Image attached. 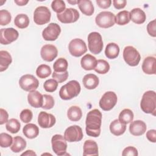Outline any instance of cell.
Returning a JSON list of instances; mask_svg holds the SVG:
<instances>
[{
    "label": "cell",
    "instance_id": "obj_1",
    "mask_svg": "<svg viewBox=\"0 0 156 156\" xmlns=\"http://www.w3.org/2000/svg\"><path fill=\"white\" fill-rule=\"evenodd\" d=\"M102 116V113L98 109H93L87 113L85 130L88 136L98 137L100 135Z\"/></svg>",
    "mask_w": 156,
    "mask_h": 156
},
{
    "label": "cell",
    "instance_id": "obj_2",
    "mask_svg": "<svg viewBox=\"0 0 156 156\" xmlns=\"http://www.w3.org/2000/svg\"><path fill=\"white\" fill-rule=\"evenodd\" d=\"M81 90L79 83L75 80H71L61 87L59 96L62 99L70 100L79 95Z\"/></svg>",
    "mask_w": 156,
    "mask_h": 156
},
{
    "label": "cell",
    "instance_id": "obj_3",
    "mask_svg": "<svg viewBox=\"0 0 156 156\" xmlns=\"http://www.w3.org/2000/svg\"><path fill=\"white\" fill-rule=\"evenodd\" d=\"M140 107L144 113L155 115L156 94L154 91H147L143 94L140 102Z\"/></svg>",
    "mask_w": 156,
    "mask_h": 156
},
{
    "label": "cell",
    "instance_id": "obj_4",
    "mask_svg": "<svg viewBox=\"0 0 156 156\" xmlns=\"http://www.w3.org/2000/svg\"><path fill=\"white\" fill-rule=\"evenodd\" d=\"M88 49L93 54H99L103 49V41L101 35L97 32H93L88 36Z\"/></svg>",
    "mask_w": 156,
    "mask_h": 156
},
{
    "label": "cell",
    "instance_id": "obj_5",
    "mask_svg": "<svg viewBox=\"0 0 156 156\" xmlns=\"http://www.w3.org/2000/svg\"><path fill=\"white\" fill-rule=\"evenodd\" d=\"M123 58L127 65L131 66H135L138 65L141 56L136 49L132 46H127L124 49Z\"/></svg>",
    "mask_w": 156,
    "mask_h": 156
},
{
    "label": "cell",
    "instance_id": "obj_6",
    "mask_svg": "<svg viewBox=\"0 0 156 156\" xmlns=\"http://www.w3.org/2000/svg\"><path fill=\"white\" fill-rule=\"evenodd\" d=\"M95 22L100 27L108 28L115 24V16L111 12L103 11L96 16Z\"/></svg>",
    "mask_w": 156,
    "mask_h": 156
},
{
    "label": "cell",
    "instance_id": "obj_7",
    "mask_svg": "<svg viewBox=\"0 0 156 156\" xmlns=\"http://www.w3.org/2000/svg\"><path fill=\"white\" fill-rule=\"evenodd\" d=\"M51 144L52 150L56 155L59 156L67 155L66 140L62 135H54L51 138Z\"/></svg>",
    "mask_w": 156,
    "mask_h": 156
},
{
    "label": "cell",
    "instance_id": "obj_8",
    "mask_svg": "<svg viewBox=\"0 0 156 156\" xmlns=\"http://www.w3.org/2000/svg\"><path fill=\"white\" fill-rule=\"evenodd\" d=\"M69 52L74 57H79L82 56L87 51V48L85 41L80 38H74L72 40L68 45Z\"/></svg>",
    "mask_w": 156,
    "mask_h": 156
},
{
    "label": "cell",
    "instance_id": "obj_9",
    "mask_svg": "<svg viewBox=\"0 0 156 156\" xmlns=\"http://www.w3.org/2000/svg\"><path fill=\"white\" fill-rule=\"evenodd\" d=\"M51 16V11L47 7L39 6L34 11V21L38 25H43L49 23Z\"/></svg>",
    "mask_w": 156,
    "mask_h": 156
},
{
    "label": "cell",
    "instance_id": "obj_10",
    "mask_svg": "<svg viewBox=\"0 0 156 156\" xmlns=\"http://www.w3.org/2000/svg\"><path fill=\"white\" fill-rule=\"evenodd\" d=\"M20 87L24 91H32L35 90L39 85L38 79L32 74H25L19 80Z\"/></svg>",
    "mask_w": 156,
    "mask_h": 156
},
{
    "label": "cell",
    "instance_id": "obj_11",
    "mask_svg": "<svg viewBox=\"0 0 156 156\" xmlns=\"http://www.w3.org/2000/svg\"><path fill=\"white\" fill-rule=\"evenodd\" d=\"M118 98L115 93L107 91L102 95L99 101V107L104 111H109L115 107Z\"/></svg>",
    "mask_w": 156,
    "mask_h": 156
},
{
    "label": "cell",
    "instance_id": "obj_12",
    "mask_svg": "<svg viewBox=\"0 0 156 156\" xmlns=\"http://www.w3.org/2000/svg\"><path fill=\"white\" fill-rule=\"evenodd\" d=\"M82 128L77 125H73L68 127L64 132V137L68 142H77L83 138Z\"/></svg>",
    "mask_w": 156,
    "mask_h": 156
},
{
    "label": "cell",
    "instance_id": "obj_13",
    "mask_svg": "<svg viewBox=\"0 0 156 156\" xmlns=\"http://www.w3.org/2000/svg\"><path fill=\"white\" fill-rule=\"evenodd\" d=\"M79 13L73 8H67L62 13H57L58 20L62 23L68 24L74 23L79 18Z\"/></svg>",
    "mask_w": 156,
    "mask_h": 156
},
{
    "label": "cell",
    "instance_id": "obj_14",
    "mask_svg": "<svg viewBox=\"0 0 156 156\" xmlns=\"http://www.w3.org/2000/svg\"><path fill=\"white\" fill-rule=\"evenodd\" d=\"M60 32V26L57 23H51L43 30L42 37L46 41H55Z\"/></svg>",
    "mask_w": 156,
    "mask_h": 156
},
{
    "label": "cell",
    "instance_id": "obj_15",
    "mask_svg": "<svg viewBox=\"0 0 156 156\" xmlns=\"http://www.w3.org/2000/svg\"><path fill=\"white\" fill-rule=\"evenodd\" d=\"M18 36V32L12 27L1 29L0 33V43L2 44H10L16 41Z\"/></svg>",
    "mask_w": 156,
    "mask_h": 156
},
{
    "label": "cell",
    "instance_id": "obj_16",
    "mask_svg": "<svg viewBox=\"0 0 156 156\" xmlns=\"http://www.w3.org/2000/svg\"><path fill=\"white\" fill-rule=\"evenodd\" d=\"M57 49L53 44H45L42 46L40 51L41 58L46 62H52L57 57Z\"/></svg>",
    "mask_w": 156,
    "mask_h": 156
},
{
    "label": "cell",
    "instance_id": "obj_17",
    "mask_svg": "<svg viewBox=\"0 0 156 156\" xmlns=\"http://www.w3.org/2000/svg\"><path fill=\"white\" fill-rule=\"evenodd\" d=\"M56 122L55 116L46 112H40L38 117V123L41 128L48 129L52 127Z\"/></svg>",
    "mask_w": 156,
    "mask_h": 156
},
{
    "label": "cell",
    "instance_id": "obj_18",
    "mask_svg": "<svg viewBox=\"0 0 156 156\" xmlns=\"http://www.w3.org/2000/svg\"><path fill=\"white\" fill-rule=\"evenodd\" d=\"M146 124L141 120H135L132 121L129 126L130 133L134 136H140L143 135L146 131Z\"/></svg>",
    "mask_w": 156,
    "mask_h": 156
},
{
    "label": "cell",
    "instance_id": "obj_19",
    "mask_svg": "<svg viewBox=\"0 0 156 156\" xmlns=\"http://www.w3.org/2000/svg\"><path fill=\"white\" fill-rule=\"evenodd\" d=\"M142 69L147 74H155L156 73V60L154 56L146 57L142 63Z\"/></svg>",
    "mask_w": 156,
    "mask_h": 156
},
{
    "label": "cell",
    "instance_id": "obj_20",
    "mask_svg": "<svg viewBox=\"0 0 156 156\" xmlns=\"http://www.w3.org/2000/svg\"><path fill=\"white\" fill-rule=\"evenodd\" d=\"M27 101L32 107L40 108L43 105V96L38 91H30L27 95Z\"/></svg>",
    "mask_w": 156,
    "mask_h": 156
},
{
    "label": "cell",
    "instance_id": "obj_21",
    "mask_svg": "<svg viewBox=\"0 0 156 156\" xmlns=\"http://www.w3.org/2000/svg\"><path fill=\"white\" fill-rule=\"evenodd\" d=\"M84 156L89 155H98V146L96 141L91 140H86L83 144Z\"/></svg>",
    "mask_w": 156,
    "mask_h": 156
},
{
    "label": "cell",
    "instance_id": "obj_22",
    "mask_svg": "<svg viewBox=\"0 0 156 156\" xmlns=\"http://www.w3.org/2000/svg\"><path fill=\"white\" fill-rule=\"evenodd\" d=\"M97 63V60L95 57L91 54H87L85 55L80 60L81 66L85 70L94 69Z\"/></svg>",
    "mask_w": 156,
    "mask_h": 156
},
{
    "label": "cell",
    "instance_id": "obj_23",
    "mask_svg": "<svg viewBox=\"0 0 156 156\" xmlns=\"http://www.w3.org/2000/svg\"><path fill=\"white\" fill-rule=\"evenodd\" d=\"M82 82L83 86L88 90L96 88L99 85V78L94 74H88L84 76Z\"/></svg>",
    "mask_w": 156,
    "mask_h": 156
},
{
    "label": "cell",
    "instance_id": "obj_24",
    "mask_svg": "<svg viewBox=\"0 0 156 156\" xmlns=\"http://www.w3.org/2000/svg\"><path fill=\"white\" fill-rule=\"evenodd\" d=\"M130 18L133 23L140 24L144 23L146 16L143 10L140 8H135L130 12Z\"/></svg>",
    "mask_w": 156,
    "mask_h": 156
},
{
    "label": "cell",
    "instance_id": "obj_25",
    "mask_svg": "<svg viewBox=\"0 0 156 156\" xmlns=\"http://www.w3.org/2000/svg\"><path fill=\"white\" fill-rule=\"evenodd\" d=\"M78 7L81 12L87 15L91 16L94 12V8L92 2L90 0H79Z\"/></svg>",
    "mask_w": 156,
    "mask_h": 156
},
{
    "label": "cell",
    "instance_id": "obj_26",
    "mask_svg": "<svg viewBox=\"0 0 156 156\" xmlns=\"http://www.w3.org/2000/svg\"><path fill=\"white\" fill-rule=\"evenodd\" d=\"M126 130V124L121 122L118 119L113 120L110 124V130L115 136L122 135Z\"/></svg>",
    "mask_w": 156,
    "mask_h": 156
},
{
    "label": "cell",
    "instance_id": "obj_27",
    "mask_svg": "<svg viewBox=\"0 0 156 156\" xmlns=\"http://www.w3.org/2000/svg\"><path fill=\"white\" fill-rule=\"evenodd\" d=\"M23 132L24 136L27 138L33 139L38 135L39 129L37 125L32 123H29L24 126Z\"/></svg>",
    "mask_w": 156,
    "mask_h": 156
},
{
    "label": "cell",
    "instance_id": "obj_28",
    "mask_svg": "<svg viewBox=\"0 0 156 156\" xmlns=\"http://www.w3.org/2000/svg\"><path fill=\"white\" fill-rule=\"evenodd\" d=\"M12 58L11 55L6 51H0V71L6 70L11 64Z\"/></svg>",
    "mask_w": 156,
    "mask_h": 156
},
{
    "label": "cell",
    "instance_id": "obj_29",
    "mask_svg": "<svg viewBox=\"0 0 156 156\" xmlns=\"http://www.w3.org/2000/svg\"><path fill=\"white\" fill-rule=\"evenodd\" d=\"M26 147V140L20 136H16L13 138L12 145L10 147V149L15 153L20 152L23 151Z\"/></svg>",
    "mask_w": 156,
    "mask_h": 156
},
{
    "label": "cell",
    "instance_id": "obj_30",
    "mask_svg": "<svg viewBox=\"0 0 156 156\" xmlns=\"http://www.w3.org/2000/svg\"><path fill=\"white\" fill-rule=\"evenodd\" d=\"M119 53V46L115 43H110L107 44L105 49V56L110 59L116 58Z\"/></svg>",
    "mask_w": 156,
    "mask_h": 156
},
{
    "label": "cell",
    "instance_id": "obj_31",
    "mask_svg": "<svg viewBox=\"0 0 156 156\" xmlns=\"http://www.w3.org/2000/svg\"><path fill=\"white\" fill-rule=\"evenodd\" d=\"M68 119L72 121H78L82 116V112L80 108L76 105L71 106L67 112Z\"/></svg>",
    "mask_w": 156,
    "mask_h": 156
},
{
    "label": "cell",
    "instance_id": "obj_32",
    "mask_svg": "<svg viewBox=\"0 0 156 156\" xmlns=\"http://www.w3.org/2000/svg\"><path fill=\"white\" fill-rule=\"evenodd\" d=\"M130 21V12L127 10L119 12L115 16V23L120 26L128 24Z\"/></svg>",
    "mask_w": 156,
    "mask_h": 156
},
{
    "label": "cell",
    "instance_id": "obj_33",
    "mask_svg": "<svg viewBox=\"0 0 156 156\" xmlns=\"http://www.w3.org/2000/svg\"><path fill=\"white\" fill-rule=\"evenodd\" d=\"M14 23L20 29L26 28L29 24V17L26 14H18L15 18Z\"/></svg>",
    "mask_w": 156,
    "mask_h": 156
},
{
    "label": "cell",
    "instance_id": "obj_34",
    "mask_svg": "<svg viewBox=\"0 0 156 156\" xmlns=\"http://www.w3.org/2000/svg\"><path fill=\"white\" fill-rule=\"evenodd\" d=\"M133 119V113L132 111L129 108H125L122 110L119 115L118 120L125 124L131 122Z\"/></svg>",
    "mask_w": 156,
    "mask_h": 156
},
{
    "label": "cell",
    "instance_id": "obj_35",
    "mask_svg": "<svg viewBox=\"0 0 156 156\" xmlns=\"http://www.w3.org/2000/svg\"><path fill=\"white\" fill-rule=\"evenodd\" d=\"M51 72L52 71L50 66L45 64L39 65L36 69V74L40 79H44L49 77Z\"/></svg>",
    "mask_w": 156,
    "mask_h": 156
},
{
    "label": "cell",
    "instance_id": "obj_36",
    "mask_svg": "<svg viewBox=\"0 0 156 156\" xmlns=\"http://www.w3.org/2000/svg\"><path fill=\"white\" fill-rule=\"evenodd\" d=\"M21 124L19 121L15 118L10 119L5 124L6 129L12 133H16L20 130Z\"/></svg>",
    "mask_w": 156,
    "mask_h": 156
},
{
    "label": "cell",
    "instance_id": "obj_37",
    "mask_svg": "<svg viewBox=\"0 0 156 156\" xmlns=\"http://www.w3.org/2000/svg\"><path fill=\"white\" fill-rule=\"evenodd\" d=\"M110 69L109 63L105 60L99 59L97 60L96 66L94 68V71L101 74H106Z\"/></svg>",
    "mask_w": 156,
    "mask_h": 156
},
{
    "label": "cell",
    "instance_id": "obj_38",
    "mask_svg": "<svg viewBox=\"0 0 156 156\" xmlns=\"http://www.w3.org/2000/svg\"><path fill=\"white\" fill-rule=\"evenodd\" d=\"M68 66L67 60L62 57L58 58L53 65V68L55 72H65L67 71Z\"/></svg>",
    "mask_w": 156,
    "mask_h": 156
},
{
    "label": "cell",
    "instance_id": "obj_39",
    "mask_svg": "<svg viewBox=\"0 0 156 156\" xmlns=\"http://www.w3.org/2000/svg\"><path fill=\"white\" fill-rule=\"evenodd\" d=\"M13 138L11 135L7 133H1L0 134V146L2 147H9L11 146Z\"/></svg>",
    "mask_w": 156,
    "mask_h": 156
},
{
    "label": "cell",
    "instance_id": "obj_40",
    "mask_svg": "<svg viewBox=\"0 0 156 156\" xmlns=\"http://www.w3.org/2000/svg\"><path fill=\"white\" fill-rule=\"evenodd\" d=\"M51 7L57 13H61L66 9V4L62 0H55L51 3Z\"/></svg>",
    "mask_w": 156,
    "mask_h": 156
},
{
    "label": "cell",
    "instance_id": "obj_41",
    "mask_svg": "<svg viewBox=\"0 0 156 156\" xmlns=\"http://www.w3.org/2000/svg\"><path fill=\"white\" fill-rule=\"evenodd\" d=\"M12 16L10 13L7 10H0V25L5 26L11 21Z\"/></svg>",
    "mask_w": 156,
    "mask_h": 156
},
{
    "label": "cell",
    "instance_id": "obj_42",
    "mask_svg": "<svg viewBox=\"0 0 156 156\" xmlns=\"http://www.w3.org/2000/svg\"><path fill=\"white\" fill-rule=\"evenodd\" d=\"M58 87V82L54 79H50L46 80L43 84L44 89L47 92L55 91Z\"/></svg>",
    "mask_w": 156,
    "mask_h": 156
},
{
    "label": "cell",
    "instance_id": "obj_43",
    "mask_svg": "<svg viewBox=\"0 0 156 156\" xmlns=\"http://www.w3.org/2000/svg\"><path fill=\"white\" fill-rule=\"evenodd\" d=\"M43 96V101L41 108L49 110L51 109L54 105V99L51 95L49 94H44Z\"/></svg>",
    "mask_w": 156,
    "mask_h": 156
},
{
    "label": "cell",
    "instance_id": "obj_44",
    "mask_svg": "<svg viewBox=\"0 0 156 156\" xmlns=\"http://www.w3.org/2000/svg\"><path fill=\"white\" fill-rule=\"evenodd\" d=\"M52 77L58 83H62L66 81L68 77V72L67 71L65 72H55L54 71Z\"/></svg>",
    "mask_w": 156,
    "mask_h": 156
},
{
    "label": "cell",
    "instance_id": "obj_45",
    "mask_svg": "<svg viewBox=\"0 0 156 156\" xmlns=\"http://www.w3.org/2000/svg\"><path fill=\"white\" fill-rule=\"evenodd\" d=\"M33 116L32 112L29 109H24L21 111L20 115V117L21 120L24 123L29 122Z\"/></svg>",
    "mask_w": 156,
    "mask_h": 156
},
{
    "label": "cell",
    "instance_id": "obj_46",
    "mask_svg": "<svg viewBox=\"0 0 156 156\" xmlns=\"http://www.w3.org/2000/svg\"><path fill=\"white\" fill-rule=\"evenodd\" d=\"M138 151L137 149L133 146H128L126 147L122 152V155L123 156H127V155H130V156H136L138 155Z\"/></svg>",
    "mask_w": 156,
    "mask_h": 156
},
{
    "label": "cell",
    "instance_id": "obj_47",
    "mask_svg": "<svg viewBox=\"0 0 156 156\" xmlns=\"http://www.w3.org/2000/svg\"><path fill=\"white\" fill-rule=\"evenodd\" d=\"M156 24L155 20H154L150 21L147 25V31L149 35L153 37H155L156 36Z\"/></svg>",
    "mask_w": 156,
    "mask_h": 156
},
{
    "label": "cell",
    "instance_id": "obj_48",
    "mask_svg": "<svg viewBox=\"0 0 156 156\" xmlns=\"http://www.w3.org/2000/svg\"><path fill=\"white\" fill-rule=\"evenodd\" d=\"M0 115H1L0 124L2 125L5 122H7L8 118H9V115H8L7 112L5 110L1 108V109H0Z\"/></svg>",
    "mask_w": 156,
    "mask_h": 156
},
{
    "label": "cell",
    "instance_id": "obj_49",
    "mask_svg": "<svg viewBox=\"0 0 156 156\" xmlns=\"http://www.w3.org/2000/svg\"><path fill=\"white\" fill-rule=\"evenodd\" d=\"M96 2L99 7L104 9L110 7L112 4L111 0H96Z\"/></svg>",
    "mask_w": 156,
    "mask_h": 156
},
{
    "label": "cell",
    "instance_id": "obj_50",
    "mask_svg": "<svg viewBox=\"0 0 156 156\" xmlns=\"http://www.w3.org/2000/svg\"><path fill=\"white\" fill-rule=\"evenodd\" d=\"M146 138L147 140L152 143L156 141V130L155 129H151L146 132Z\"/></svg>",
    "mask_w": 156,
    "mask_h": 156
},
{
    "label": "cell",
    "instance_id": "obj_51",
    "mask_svg": "<svg viewBox=\"0 0 156 156\" xmlns=\"http://www.w3.org/2000/svg\"><path fill=\"white\" fill-rule=\"evenodd\" d=\"M127 1L126 0H113V4L115 9H122L126 5Z\"/></svg>",
    "mask_w": 156,
    "mask_h": 156
},
{
    "label": "cell",
    "instance_id": "obj_52",
    "mask_svg": "<svg viewBox=\"0 0 156 156\" xmlns=\"http://www.w3.org/2000/svg\"><path fill=\"white\" fill-rule=\"evenodd\" d=\"M14 2L20 6H23V5H25L26 4H27L29 2V1H24V0H15Z\"/></svg>",
    "mask_w": 156,
    "mask_h": 156
},
{
    "label": "cell",
    "instance_id": "obj_53",
    "mask_svg": "<svg viewBox=\"0 0 156 156\" xmlns=\"http://www.w3.org/2000/svg\"><path fill=\"white\" fill-rule=\"evenodd\" d=\"M21 155H28V156L29 155H35L36 156L37 154H36V153L35 152H34L32 150H27L25 152L21 154Z\"/></svg>",
    "mask_w": 156,
    "mask_h": 156
},
{
    "label": "cell",
    "instance_id": "obj_54",
    "mask_svg": "<svg viewBox=\"0 0 156 156\" xmlns=\"http://www.w3.org/2000/svg\"><path fill=\"white\" fill-rule=\"evenodd\" d=\"M68 2L71 4H73V5H74L76 4H77L78 2V1H68Z\"/></svg>",
    "mask_w": 156,
    "mask_h": 156
}]
</instances>
